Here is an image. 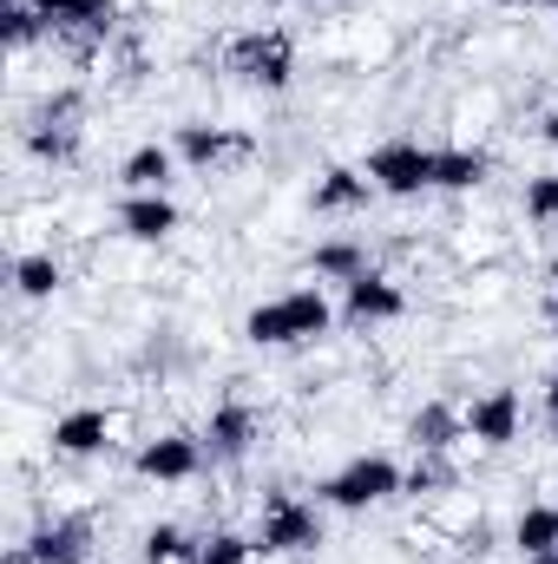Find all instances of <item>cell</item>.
I'll use <instances>...</instances> for the list:
<instances>
[{
	"instance_id": "obj_32",
	"label": "cell",
	"mask_w": 558,
	"mask_h": 564,
	"mask_svg": "<svg viewBox=\"0 0 558 564\" xmlns=\"http://www.w3.org/2000/svg\"><path fill=\"white\" fill-rule=\"evenodd\" d=\"M526 564H558V552H546V558H526Z\"/></svg>"
},
{
	"instance_id": "obj_6",
	"label": "cell",
	"mask_w": 558,
	"mask_h": 564,
	"mask_svg": "<svg viewBox=\"0 0 558 564\" xmlns=\"http://www.w3.org/2000/svg\"><path fill=\"white\" fill-rule=\"evenodd\" d=\"M257 151L250 132H237V126H178V158L191 164V171H230V164H244Z\"/></svg>"
},
{
	"instance_id": "obj_22",
	"label": "cell",
	"mask_w": 558,
	"mask_h": 564,
	"mask_svg": "<svg viewBox=\"0 0 558 564\" xmlns=\"http://www.w3.org/2000/svg\"><path fill=\"white\" fill-rule=\"evenodd\" d=\"M119 177H126V191H164V177H171V151H164V144H139V151L119 164Z\"/></svg>"
},
{
	"instance_id": "obj_13",
	"label": "cell",
	"mask_w": 558,
	"mask_h": 564,
	"mask_svg": "<svg viewBox=\"0 0 558 564\" xmlns=\"http://www.w3.org/2000/svg\"><path fill=\"white\" fill-rule=\"evenodd\" d=\"M119 230H126L132 243H164V237L178 230V204H171L164 191H132V197L119 204Z\"/></svg>"
},
{
	"instance_id": "obj_2",
	"label": "cell",
	"mask_w": 558,
	"mask_h": 564,
	"mask_svg": "<svg viewBox=\"0 0 558 564\" xmlns=\"http://www.w3.org/2000/svg\"><path fill=\"white\" fill-rule=\"evenodd\" d=\"M224 66H230L244 86L282 93L289 73H296V46H289V33H277V26H250V33H237V40L224 46Z\"/></svg>"
},
{
	"instance_id": "obj_9",
	"label": "cell",
	"mask_w": 558,
	"mask_h": 564,
	"mask_svg": "<svg viewBox=\"0 0 558 564\" xmlns=\"http://www.w3.org/2000/svg\"><path fill=\"white\" fill-rule=\"evenodd\" d=\"M257 408H244V401H224L217 414H211V426H204V459L211 466H237L250 446H257Z\"/></svg>"
},
{
	"instance_id": "obj_28",
	"label": "cell",
	"mask_w": 558,
	"mask_h": 564,
	"mask_svg": "<svg viewBox=\"0 0 558 564\" xmlns=\"http://www.w3.org/2000/svg\"><path fill=\"white\" fill-rule=\"evenodd\" d=\"M546 414H552V440H558V375L546 381Z\"/></svg>"
},
{
	"instance_id": "obj_24",
	"label": "cell",
	"mask_w": 558,
	"mask_h": 564,
	"mask_svg": "<svg viewBox=\"0 0 558 564\" xmlns=\"http://www.w3.org/2000/svg\"><path fill=\"white\" fill-rule=\"evenodd\" d=\"M197 558V545H191V532H178V525H151L139 545V564H191Z\"/></svg>"
},
{
	"instance_id": "obj_33",
	"label": "cell",
	"mask_w": 558,
	"mask_h": 564,
	"mask_svg": "<svg viewBox=\"0 0 558 564\" xmlns=\"http://www.w3.org/2000/svg\"><path fill=\"white\" fill-rule=\"evenodd\" d=\"M546 315H552V328H558V295H552V308H546Z\"/></svg>"
},
{
	"instance_id": "obj_1",
	"label": "cell",
	"mask_w": 558,
	"mask_h": 564,
	"mask_svg": "<svg viewBox=\"0 0 558 564\" xmlns=\"http://www.w3.org/2000/svg\"><path fill=\"white\" fill-rule=\"evenodd\" d=\"M329 322H335V308H329L322 289H289L277 302H257V308H250L244 335H250L257 348H296V341L329 335Z\"/></svg>"
},
{
	"instance_id": "obj_3",
	"label": "cell",
	"mask_w": 558,
	"mask_h": 564,
	"mask_svg": "<svg viewBox=\"0 0 558 564\" xmlns=\"http://www.w3.org/2000/svg\"><path fill=\"white\" fill-rule=\"evenodd\" d=\"M322 545V512L296 492H270L264 499V525H257V552L270 558H302Z\"/></svg>"
},
{
	"instance_id": "obj_18",
	"label": "cell",
	"mask_w": 558,
	"mask_h": 564,
	"mask_svg": "<svg viewBox=\"0 0 558 564\" xmlns=\"http://www.w3.org/2000/svg\"><path fill=\"white\" fill-rule=\"evenodd\" d=\"M453 486H460V473H453L447 453H420L415 466L401 473V492H415V499H440V492H453Z\"/></svg>"
},
{
	"instance_id": "obj_27",
	"label": "cell",
	"mask_w": 558,
	"mask_h": 564,
	"mask_svg": "<svg viewBox=\"0 0 558 564\" xmlns=\"http://www.w3.org/2000/svg\"><path fill=\"white\" fill-rule=\"evenodd\" d=\"M526 217H533V224H558V171L526 184Z\"/></svg>"
},
{
	"instance_id": "obj_35",
	"label": "cell",
	"mask_w": 558,
	"mask_h": 564,
	"mask_svg": "<svg viewBox=\"0 0 558 564\" xmlns=\"http://www.w3.org/2000/svg\"><path fill=\"white\" fill-rule=\"evenodd\" d=\"M329 7H342V0H329Z\"/></svg>"
},
{
	"instance_id": "obj_21",
	"label": "cell",
	"mask_w": 558,
	"mask_h": 564,
	"mask_svg": "<svg viewBox=\"0 0 558 564\" xmlns=\"http://www.w3.org/2000/svg\"><path fill=\"white\" fill-rule=\"evenodd\" d=\"M513 539H519V552H526V558L558 552V506H526V512H519V525H513Z\"/></svg>"
},
{
	"instance_id": "obj_34",
	"label": "cell",
	"mask_w": 558,
	"mask_h": 564,
	"mask_svg": "<svg viewBox=\"0 0 558 564\" xmlns=\"http://www.w3.org/2000/svg\"><path fill=\"white\" fill-rule=\"evenodd\" d=\"M552 282H558V263H552Z\"/></svg>"
},
{
	"instance_id": "obj_7",
	"label": "cell",
	"mask_w": 558,
	"mask_h": 564,
	"mask_svg": "<svg viewBox=\"0 0 558 564\" xmlns=\"http://www.w3.org/2000/svg\"><path fill=\"white\" fill-rule=\"evenodd\" d=\"M40 13H46V26L60 33V40H73L79 53H93L112 26H119V7L112 0H33Z\"/></svg>"
},
{
	"instance_id": "obj_11",
	"label": "cell",
	"mask_w": 558,
	"mask_h": 564,
	"mask_svg": "<svg viewBox=\"0 0 558 564\" xmlns=\"http://www.w3.org/2000/svg\"><path fill=\"white\" fill-rule=\"evenodd\" d=\"M112 414L106 408H79V414H60L53 421V453H66V459H93V453H106L112 446Z\"/></svg>"
},
{
	"instance_id": "obj_23",
	"label": "cell",
	"mask_w": 558,
	"mask_h": 564,
	"mask_svg": "<svg viewBox=\"0 0 558 564\" xmlns=\"http://www.w3.org/2000/svg\"><path fill=\"white\" fill-rule=\"evenodd\" d=\"M0 20H7V46H13V53L40 46V40L53 33V26H46V13H40L33 0H7V7H0Z\"/></svg>"
},
{
	"instance_id": "obj_14",
	"label": "cell",
	"mask_w": 558,
	"mask_h": 564,
	"mask_svg": "<svg viewBox=\"0 0 558 564\" xmlns=\"http://www.w3.org/2000/svg\"><path fill=\"white\" fill-rule=\"evenodd\" d=\"M33 564H86L93 558V525L86 519H46L33 539H26Z\"/></svg>"
},
{
	"instance_id": "obj_16",
	"label": "cell",
	"mask_w": 558,
	"mask_h": 564,
	"mask_svg": "<svg viewBox=\"0 0 558 564\" xmlns=\"http://www.w3.org/2000/svg\"><path fill=\"white\" fill-rule=\"evenodd\" d=\"M415 453H453V440H466V414H453L447 401H427L415 421H408Z\"/></svg>"
},
{
	"instance_id": "obj_8",
	"label": "cell",
	"mask_w": 558,
	"mask_h": 564,
	"mask_svg": "<svg viewBox=\"0 0 558 564\" xmlns=\"http://www.w3.org/2000/svg\"><path fill=\"white\" fill-rule=\"evenodd\" d=\"M197 466H204V440H191V433H158L139 446V473L158 486H184V479H197Z\"/></svg>"
},
{
	"instance_id": "obj_4",
	"label": "cell",
	"mask_w": 558,
	"mask_h": 564,
	"mask_svg": "<svg viewBox=\"0 0 558 564\" xmlns=\"http://www.w3.org/2000/svg\"><path fill=\"white\" fill-rule=\"evenodd\" d=\"M395 492H401V466H395V459H382V453H362V459H348L342 473H329V479H322V499H329V506H342V512L382 506V499H395Z\"/></svg>"
},
{
	"instance_id": "obj_26",
	"label": "cell",
	"mask_w": 558,
	"mask_h": 564,
	"mask_svg": "<svg viewBox=\"0 0 558 564\" xmlns=\"http://www.w3.org/2000/svg\"><path fill=\"white\" fill-rule=\"evenodd\" d=\"M250 539H237V532H211V539H197V558L191 564H250Z\"/></svg>"
},
{
	"instance_id": "obj_17",
	"label": "cell",
	"mask_w": 558,
	"mask_h": 564,
	"mask_svg": "<svg viewBox=\"0 0 558 564\" xmlns=\"http://www.w3.org/2000/svg\"><path fill=\"white\" fill-rule=\"evenodd\" d=\"M486 171H493V158H486V151H473V144L433 151V191H480V184H486Z\"/></svg>"
},
{
	"instance_id": "obj_29",
	"label": "cell",
	"mask_w": 558,
	"mask_h": 564,
	"mask_svg": "<svg viewBox=\"0 0 558 564\" xmlns=\"http://www.w3.org/2000/svg\"><path fill=\"white\" fill-rule=\"evenodd\" d=\"M0 564H33V552H26V545H7V558Z\"/></svg>"
},
{
	"instance_id": "obj_5",
	"label": "cell",
	"mask_w": 558,
	"mask_h": 564,
	"mask_svg": "<svg viewBox=\"0 0 558 564\" xmlns=\"http://www.w3.org/2000/svg\"><path fill=\"white\" fill-rule=\"evenodd\" d=\"M368 184L388 191V197H420V191H433V151L415 144V139L382 144V151L368 158Z\"/></svg>"
},
{
	"instance_id": "obj_30",
	"label": "cell",
	"mask_w": 558,
	"mask_h": 564,
	"mask_svg": "<svg viewBox=\"0 0 558 564\" xmlns=\"http://www.w3.org/2000/svg\"><path fill=\"white\" fill-rule=\"evenodd\" d=\"M546 144H552V151H558V112H552V119H546Z\"/></svg>"
},
{
	"instance_id": "obj_10",
	"label": "cell",
	"mask_w": 558,
	"mask_h": 564,
	"mask_svg": "<svg viewBox=\"0 0 558 564\" xmlns=\"http://www.w3.org/2000/svg\"><path fill=\"white\" fill-rule=\"evenodd\" d=\"M466 433H473L480 446H493V453L513 446V440H519V394H513V388H486V394L466 408Z\"/></svg>"
},
{
	"instance_id": "obj_15",
	"label": "cell",
	"mask_w": 558,
	"mask_h": 564,
	"mask_svg": "<svg viewBox=\"0 0 558 564\" xmlns=\"http://www.w3.org/2000/svg\"><path fill=\"white\" fill-rule=\"evenodd\" d=\"M368 171H348V164H335V171H322L315 177V210L322 217H348V210H362L368 204Z\"/></svg>"
},
{
	"instance_id": "obj_20",
	"label": "cell",
	"mask_w": 558,
	"mask_h": 564,
	"mask_svg": "<svg viewBox=\"0 0 558 564\" xmlns=\"http://www.w3.org/2000/svg\"><path fill=\"white\" fill-rule=\"evenodd\" d=\"M309 270L329 282H355L368 270V250L362 243H348V237H335V243H315V257H309Z\"/></svg>"
},
{
	"instance_id": "obj_12",
	"label": "cell",
	"mask_w": 558,
	"mask_h": 564,
	"mask_svg": "<svg viewBox=\"0 0 558 564\" xmlns=\"http://www.w3.org/2000/svg\"><path fill=\"white\" fill-rule=\"evenodd\" d=\"M342 308H348V322H395L401 308H408V295L395 289L388 276H375V270H362L355 282H342Z\"/></svg>"
},
{
	"instance_id": "obj_25",
	"label": "cell",
	"mask_w": 558,
	"mask_h": 564,
	"mask_svg": "<svg viewBox=\"0 0 558 564\" xmlns=\"http://www.w3.org/2000/svg\"><path fill=\"white\" fill-rule=\"evenodd\" d=\"M26 144H33V158L66 164V158L79 151V126H33V132H26Z\"/></svg>"
},
{
	"instance_id": "obj_36",
	"label": "cell",
	"mask_w": 558,
	"mask_h": 564,
	"mask_svg": "<svg viewBox=\"0 0 558 564\" xmlns=\"http://www.w3.org/2000/svg\"><path fill=\"white\" fill-rule=\"evenodd\" d=\"M270 7H282V0H270Z\"/></svg>"
},
{
	"instance_id": "obj_19",
	"label": "cell",
	"mask_w": 558,
	"mask_h": 564,
	"mask_svg": "<svg viewBox=\"0 0 558 564\" xmlns=\"http://www.w3.org/2000/svg\"><path fill=\"white\" fill-rule=\"evenodd\" d=\"M60 282H66V270H60V257H53V250H33V257H20V263H13V289H20L26 302H46Z\"/></svg>"
},
{
	"instance_id": "obj_31",
	"label": "cell",
	"mask_w": 558,
	"mask_h": 564,
	"mask_svg": "<svg viewBox=\"0 0 558 564\" xmlns=\"http://www.w3.org/2000/svg\"><path fill=\"white\" fill-rule=\"evenodd\" d=\"M513 7H558V0H513Z\"/></svg>"
}]
</instances>
